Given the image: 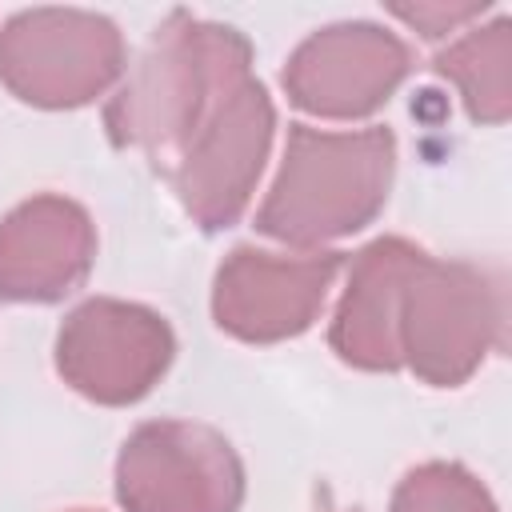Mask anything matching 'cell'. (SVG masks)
Here are the masks:
<instances>
[{"label": "cell", "mask_w": 512, "mask_h": 512, "mask_svg": "<svg viewBox=\"0 0 512 512\" xmlns=\"http://www.w3.org/2000/svg\"><path fill=\"white\" fill-rule=\"evenodd\" d=\"M248 76L252 44L232 24L172 8L152 28L136 64L124 68V80L104 108L108 140L140 152L168 176L184 148L212 124L228 92Z\"/></svg>", "instance_id": "1"}, {"label": "cell", "mask_w": 512, "mask_h": 512, "mask_svg": "<svg viewBox=\"0 0 512 512\" xmlns=\"http://www.w3.org/2000/svg\"><path fill=\"white\" fill-rule=\"evenodd\" d=\"M392 176V128L324 132L312 124H288L284 160L256 212V232L296 248L344 240L384 212Z\"/></svg>", "instance_id": "2"}, {"label": "cell", "mask_w": 512, "mask_h": 512, "mask_svg": "<svg viewBox=\"0 0 512 512\" xmlns=\"http://www.w3.org/2000/svg\"><path fill=\"white\" fill-rule=\"evenodd\" d=\"M504 316L500 272L424 256L400 304V360L432 388H460L500 348Z\"/></svg>", "instance_id": "3"}, {"label": "cell", "mask_w": 512, "mask_h": 512, "mask_svg": "<svg viewBox=\"0 0 512 512\" xmlns=\"http://www.w3.org/2000/svg\"><path fill=\"white\" fill-rule=\"evenodd\" d=\"M124 68L128 48L120 28L88 8H24L0 28V84L32 108H84Z\"/></svg>", "instance_id": "4"}, {"label": "cell", "mask_w": 512, "mask_h": 512, "mask_svg": "<svg viewBox=\"0 0 512 512\" xmlns=\"http://www.w3.org/2000/svg\"><path fill=\"white\" fill-rule=\"evenodd\" d=\"M124 512H240L244 464L212 424L148 420L116 456Z\"/></svg>", "instance_id": "5"}, {"label": "cell", "mask_w": 512, "mask_h": 512, "mask_svg": "<svg viewBox=\"0 0 512 512\" xmlns=\"http://www.w3.org/2000/svg\"><path fill=\"white\" fill-rule=\"evenodd\" d=\"M176 360L172 324L132 300L92 296L56 332V372L72 392L104 408L144 400Z\"/></svg>", "instance_id": "6"}, {"label": "cell", "mask_w": 512, "mask_h": 512, "mask_svg": "<svg viewBox=\"0 0 512 512\" xmlns=\"http://www.w3.org/2000/svg\"><path fill=\"white\" fill-rule=\"evenodd\" d=\"M272 132V96L256 76H248L228 92L212 124L184 148L164 180L200 232H224L244 216L272 148Z\"/></svg>", "instance_id": "7"}, {"label": "cell", "mask_w": 512, "mask_h": 512, "mask_svg": "<svg viewBox=\"0 0 512 512\" xmlns=\"http://www.w3.org/2000/svg\"><path fill=\"white\" fill-rule=\"evenodd\" d=\"M344 252H264L240 244L212 280V320L244 344H280L308 332L332 292Z\"/></svg>", "instance_id": "8"}, {"label": "cell", "mask_w": 512, "mask_h": 512, "mask_svg": "<svg viewBox=\"0 0 512 512\" xmlns=\"http://www.w3.org/2000/svg\"><path fill=\"white\" fill-rule=\"evenodd\" d=\"M408 72L412 48L396 32L372 20H340L296 44L280 84L300 112L320 120H364L392 100Z\"/></svg>", "instance_id": "9"}, {"label": "cell", "mask_w": 512, "mask_h": 512, "mask_svg": "<svg viewBox=\"0 0 512 512\" xmlns=\"http://www.w3.org/2000/svg\"><path fill=\"white\" fill-rule=\"evenodd\" d=\"M96 260L92 216L56 192L16 204L0 220V300L56 304L72 296Z\"/></svg>", "instance_id": "10"}, {"label": "cell", "mask_w": 512, "mask_h": 512, "mask_svg": "<svg viewBox=\"0 0 512 512\" xmlns=\"http://www.w3.org/2000/svg\"><path fill=\"white\" fill-rule=\"evenodd\" d=\"M428 252L404 236H380L348 260V284L332 312L328 344L360 372H396L400 360V304L416 264Z\"/></svg>", "instance_id": "11"}, {"label": "cell", "mask_w": 512, "mask_h": 512, "mask_svg": "<svg viewBox=\"0 0 512 512\" xmlns=\"http://www.w3.org/2000/svg\"><path fill=\"white\" fill-rule=\"evenodd\" d=\"M436 76L456 84L472 124H504L512 116V20L496 16L436 52Z\"/></svg>", "instance_id": "12"}, {"label": "cell", "mask_w": 512, "mask_h": 512, "mask_svg": "<svg viewBox=\"0 0 512 512\" xmlns=\"http://www.w3.org/2000/svg\"><path fill=\"white\" fill-rule=\"evenodd\" d=\"M388 512H500L492 492L452 460H428L404 472Z\"/></svg>", "instance_id": "13"}, {"label": "cell", "mask_w": 512, "mask_h": 512, "mask_svg": "<svg viewBox=\"0 0 512 512\" xmlns=\"http://www.w3.org/2000/svg\"><path fill=\"white\" fill-rule=\"evenodd\" d=\"M488 4H388V12L404 24H412L424 40H440L448 32H456L460 24L476 20Z\"/></svg>", "instance_id": "14"}, {"label": "cell", "mask_w": 512, "mask_h": 512, "mask_svg": "<svg viewBox=\"0 0 512 512\" xmlns=\"http://www.w3.org/2000/svg\"><path fill=\"white\" fill-rule=\"evenodd\" d=\"M76 512H88V508H76Z\"/></svg>", "instance_id": "15"}]
</instances>
